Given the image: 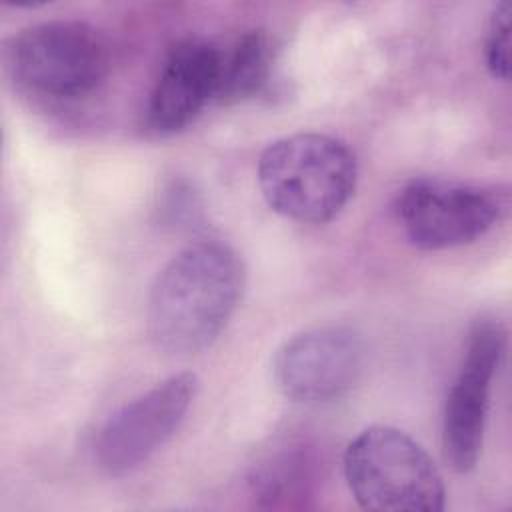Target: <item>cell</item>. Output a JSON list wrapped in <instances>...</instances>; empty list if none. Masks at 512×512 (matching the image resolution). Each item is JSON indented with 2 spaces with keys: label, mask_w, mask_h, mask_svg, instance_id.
I'll return each instance as SVG.
<instances>
[{
  "label": "cell",
  "mask_w": 512,
  "mask_h": 512,
  "mask_svg": "<svg viewBox=\"0 0 512 512\" xmlns=\"http://www.w3.org/2000/svg\"><path fill=\"white\" fill-rule=\"evenodd\" d=\"M276 48L262 30L242 34L228 52H220V82L216 100L236 104L266 92L272 82Z\"/></svg>",
  "instance_id": "10"
},
{
  "label": "cell",
  "mask_w": 512,
  "mask_h": 512,
  "mask_svg": "<svg viewBox=\"0 0 512 512\" xmlns=\"http://www.w3.org/2000/svg\"><path fill=\"white\" fill-rule=\"evenodd\" d=\"M308 460L300 454H280L274 460L262 464L254 476V494L268 500L270 506H278L288 498H298L308 488Z\"/></svg>",
  "instance_id": "11"
},
{
  "label": "cell",
  "mask_w": 512,
  "mask_h": 512,
  "mask_svg": "<svg viewBox=\"0 0 512 512\" xmlns=\"http://www.w3.org/2000/svg\"><path fill=\"white\" fill-rule=\"evenodd\" d=\"M344 476L366 510L440 512L444 482L426 450L392 426L362 430L344 452Z\"/></svg>",
  "instance_id": "3"
},
{
  "label": "cell",
  "mask_w": 512,
  "mask_h": 512,
  "mask_svg": "<svg viewBox=\"0 0 512 512\" xmlns=\"http://www.w3.org/2000/svg\"><path fill=\"white\" fill-rule=\"evenodd\" d=\"M486 66L494 78L510 74V4L500 2L490 16L486 34Z\"/></svg>",
  "instance_id": "12"
},
{
  "label": "cell",
  "mask_w": 512,
  "mask_h": 512,
  "mask_svg": "<svg viewBox=\"0 0 512 512\" xmlns=\"http://www.w3.org/2000/svg\"><path fill=\"white\" fill-rule=\"evenodd\" d=\"M356 180L352 150L328 134L278 138L258 160V184L268 206L304 224L332 220L352 198Z\"/></svg>",
  "instance_id": "2"
},
{
  "label": "cell",
  "mask_w": 512,
  "mask_h": 512,
  "mask_svg": "<svg viewBox=\"0 0 512 512\" xmlns=\"http://www.w3.org/2000/svg\"><path fill=\"white\" fill-rule=\"evenodd\" d=\"M198 196L186 182H172L160 200V214L168 224H186L198 216Z\"/></svg>",
  "instance_id": "13"
},
{
  "label": "cell",
  "mask_w": 512,
  "mask_h": 512,
  "mask_svg": "<svg viewBox=\"0 0 512 512\" xmlns=\"http://www.w3.org/2000/svg\"><path fill=\"white\" fill-rule=\"evenodd\" d=\"M506 348V330L494 318L476 320L462 366L450 386L444 420L442 452L454 472H468L476 466L486 426L488 398L494 374Z\"/></svg>",
  "instance_id": "7"
},
{
  "label": "cell",
  "mask_w": 512,
  "mask_h": 512,
  "mask_svg": "<svg viewBox=\"0 0 512 512\" xmlns=\"http://www.w3.org/2000/svg\"><path fill=\"white\" fill-rule=\"evenodd\" d=\"M394 208L416 248L444 250L490 232L506 218L510 194L498 184L416 178L398 192Z\"/></svg>",
  "instance_id": "4"
},
{
  "label": "cell",
  "mask_w": 512,
  "mask_h": 512,
  "mask_svg": "<svg viewBox=\"0 0 512 512\" xmlns=\"http://www.w3.org/2000/svg\"><path fill=\"white\" fill-rule=\"evenodd\" d=\"M10 66L28 88L54 98H74L104 82L110 48L100 30L88 22L48 20L14 36Z\"/></svg>",
  "instance_id": "5"
},
{
  "label": "cell",
  "mask_w": 512,
  "mask_h": 512,
  "mask_svg": "<svg viewBox=\"0 0 512 512\" xmlns=\"http://www.w3.org/2000/svg\"><path fill=\"white\" fill-rule=\"evenodd\" d=\"M362 356V340L352 328H310L294 334L276 350L274 380L280 392L294 402H330L354 386Z\"/></svg>",
  "instance_id": "8"
},
{
  "label": "cell",
  "mask_w": 512,
  "mask_h": 512,
  "mask_svg": "<svg viewBox=\"0 0 512 512\" xmlns=\"http://www.w3.org/2000/svg\"><path fill=\"white\" fill-rule=\"evenodd\" d=\"M244 280L242 258L228 244L200 240L180 250L160 270L150 290L152 342L176 356L208 348L234 314Z\"/></svg>",
  "instance_id": "1"
},
{
  "label": "cell",
  "mask_w": 512,
  "mask_h": 512,
  "mask_svg": "<svg viewBox=\"0 0 512 512\" xmlns=\"http://www.w3.org/2000/svg\"><path fill=\"white\" fill-rule=\"evenodd\" d=\"M220 82V50L206 40H180L166 56L146 106V126L166 136L184 130L210 100Z\"/></svg>",
  "instance_id": "9"
},
{
  "label": "cell",
  "mask_w": 512,
  "mask_h": 512,
  "mask_svg": "<svg viewBox=\"0 0 512 512\" xmlns=\"http://www.w3.org/2000/svg\"><path fill=\"white\" fill-rule=\"evenodd\" d=\"M196 390V374L178 372L116 410L94 444L98 466L122 476L144 464L176 432Z\"/></svg>",
  "instance_id": "6"
}]
</instances>
